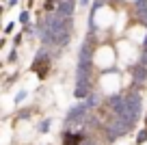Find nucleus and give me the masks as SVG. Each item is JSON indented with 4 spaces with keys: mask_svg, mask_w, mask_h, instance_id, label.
Here are the masks:
<instances>
[{
    "mask_svg": "<svg viewBox=\"0 0 147 145\" xmlns=\"http://www.w3.org/2000/svg\"><path fill=\"white\" fill-rule=\"evenodd\" d=\"M65 145H80V136L67 134V136H65Z\"/></svg>",
    "mask_w": 147,
    "mask_h": 145,
    "instance_id": "nucleus-1",
    "label": "nucleus"
}]
</instances>
